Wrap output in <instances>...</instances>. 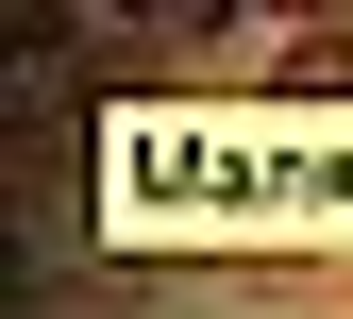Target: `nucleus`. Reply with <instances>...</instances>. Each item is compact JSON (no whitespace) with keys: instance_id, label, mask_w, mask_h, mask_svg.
<instances>
[{"instance_id":"1","label":"nucleus","mask_w":353,"mask_h":319,"mask_svg":"<svg viewBox=\"0 0 353 319\" xmlns=\"http://www.w3.org/2000/svg\"><path fill=\"white\" fill-rule=\"evenodd\" d=\"M252 68H270L286 101H353V34H336V17H303V34H270Z\"/></svg>"}]
</instances>
